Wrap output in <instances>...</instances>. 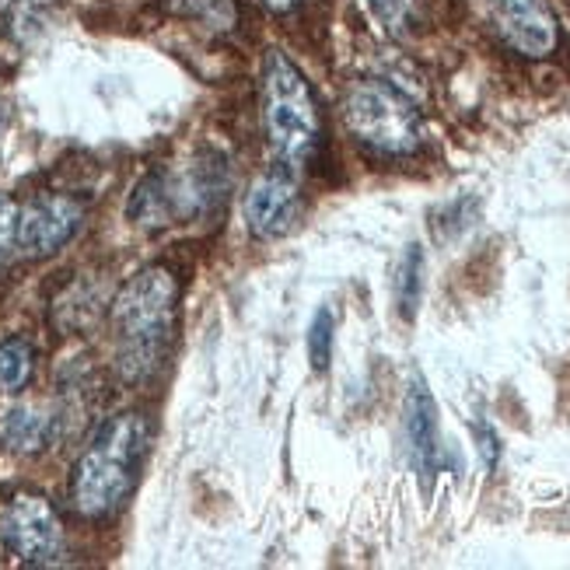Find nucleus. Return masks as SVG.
I'll use <instances>...</instances> for the list:
<instances>
[{
  "instance_id": "nucleus-1",
  "label": "nucleus",
  "mask_w": 570,
  "mask_h": 570,
  "mask_svg": "<svg viewBox=\"0 0 570 570\" xmlns=\"http://www.w3.org/2000/svg\"><path fill=\"white\" fill-rule=\"evenodd\" d=\"M176 297L179 284L165 266L140 269L116 294V367L127 382H147L158 371L176 326Z\"/></svg>"
},
{
  "instance_id": "nucleus-2",
  "label": "nucleus",
  "mask_w": 570,
  "mask_h": 570,
  "mask_svg": "<svg viewBox=\"0 0 570 570\" xmlns=\"http://www.w3.org/2000/svg\"><path fill=\"white\" fill-rule=\"evenodd\" d=\"M147 452L144 413H116L95 431L70 476L73 511L85 518H109L127 504Z\"/></svg>"
},
{
  "instance_id": "nucleus-3",
  "label": "nucleus",
  "mask_w": 570,
  "mask_h": 570,
  "mask_svg": "<svg viewBox=\"0 0 570 570\" xmlns=\"http://www.w3.org/2000/svg\"><path fill=\"white\" fill-rule=\"evenodd\" d=\"M263 127L274 155L287 168L312 161L322 140V116L315 91L281 49H269L263 60Z\"/></svg>"
},
{
  "instance_id": "nucleus-4",
  "label": "nucleus",
  "mask_w": 570,
  "mask_h": 570,
  "mask_svg": "<svg viewBox=\"0 0 570 570\" xmlns=\"http://www.w3.org/2000/svg\"><path fill=\"white\" fill-rule=\"evenodd\" d=\"M343 122L364 147L389 158L413 155L424 140V122L410 98L385 81H361L343 98Z\"/></svg>"
},
{
  "instance_id": "nucleus-5",
  "label": "nucleus",
  "mask_w": 570,
  "mask_h": 570,
  "mask_svg": "<svg viewBox=\"0 0 570 570\" xmlns=\"http://www.w3.org/2000/svg\"><path fill=\"white\" fill-rule=\"evenodd\" d=\"M4 542L21 563H53L63 553V525L42 493H18L4 511Z\"/></svg>"
},
{
  "instance_id": "nucleus-6",
  "label": "nucleus",
  "mask_w": 570,
  "mask_h": 570,
  "mask_svg": "<svg viewBox=\"0 0 570 570\" xmlns=\"http://www.w3.org/2000/svg\"><path fill=\"white\" fill-rule=\"evenodd\" d=\"M85 204L63 193L36 196L18 210V249L24 256H53L81 232Z\"/></svg>"
},
{
  "instance_id": "nucleus-7",
  "label": "nucleus",
  "mask_w": 570,
  "mask_h": 570,
  "mask_svg": "<svg viewBox=\"0 0 570 570\" xmlns=\"http://www.w3.org/2000/svg\"><path fill=\"white\" fill-rule=\"evenodd\" d=\"M490 14L501 39L529 60H542L557 49L560 29L542 0H490Z\"/></svg>"
},
{
  "instance_id": "nucleus-8",
  "label": "nucleus",
  "mask_w": 570,
  "mask_h": 570,
  "mask_svg": "<svg viewBox=\"0 0 570 570\" xmlns=\"http://www.w3.org/2000/svg\"><path fill=\"white\" fill-rule=\"evenodd\" d=\"M297 207H302V196H297V183L291 179V171H263V176L249 186L245 196V217H249V228L256 238H281L294 228Z\"/></svg>"
},
{
  "instance_id": "nucleus-9",
  "label": "nucleus",
  "mask_w": 570,
  "mask_h": 570,
  "mask_svg": "<svg viewBox=\"0 0 570 570\" xmlns=\"http://www.w3.org/2000/svg\"><path fill=\"white\" fill-rule=\"evenodd\" d=\"M406 441H410V459L416 476L431 483V476L441 465V438H438V406L428 382L413 375L406 392Z\"/></svg>"
},
{
  "instance_id": "nucleus-10",
  "label": "nucleus",
  "mask_w": 570,
  "mask_h": 570,
  "mask_svg": "<svg viewBox=\"0 0 570 570\" xmlns=\"http://www.w3.org/2000/svg\"><path fill=\"white\" fill-rule=\"evenodd\" d=\"M127 214H130V220H137L140 228H168L171 220L186 217L179 179H171V176H147L134 189Z\"/></svg>"
},
{
  "instance_id": "nucleus-11",
  "label": "nucleus",
  "mask_w": 570,
  "mask_h": 570,
  "mask_svg": "<svg viewBox=\"0 0 570 570\" xmlns=\"http://www.w3.org/2000/svg\"><path fill=\"white\" fill-rule=\"evenodd\" d=\"M53 424H57V416H49L36 406H14L11 413H4V420H0V441H4V449H11L18 455H32L49 444Z\"/></svg>"
},
{
  "instance_id": "nucleus-12",
  "label": "nucleus",
  "mask_w": 570,
  "mask_h": 570,
  "mask_svg": "<svg viewBox=\"0 0 570 570\" xmlns=\"http://www.w3.org/2000/svg\"><path fill=\"white\" fill-rule=\"evenodd\" d=\"M420 294H424V253H420V245H410L400 259V269H395V305L406 322L416 318Z\"/></svg>"
},
{
  "instance_id": "nucleus-13",
  "label": "nucleus",
  "mask_w": 570,
  "mask_h": 570,
  "mask_svg": "<svg viewBox=\"0 0 570 570\" xmlns=\"http://www.w3.org/2000/svg\"><path fill=\"white\" fill-rule=\"evenodd\" d=\"M36 351L29 340H4L0 343V392H21L32 379Z\"/></svg>"
},
{
  "instance_id": "nucleus-14",
  "label": "nucleus",
  "mask_w": 570,
  "mask_h": 570,
  "mask_svg": "<svg viewBox=\"0 0 570 570\" xmlns=\"http://www.w3.org/2000/svg\"><path fill=\"white\" fill-rule=\"evenodd\" d=\"M367 8L392 39H406L420 21V0H367Z\"/></svg>"
},
{
  "instance_id": "nucleus-15",
  "label": "nucleus",
  "mask_w": 570,
  "mask_h": 570,
  "mask_svg": "<svg viewBox=\"0 0 570 570\" xmlns=\"http://www.w3.org/2000/svg\"><path fill=\"white\" fill-rule=\"evenodd\" d=\"M165 4L176 14L204 21L207 29H217V32H228L235 24V18H238L232 0H165Z\"/></svg>"
},
{
  "instance_id": "nucleus-16",
  "label": "nucleus",
  "mask_w": 570,
  "mask_h": 570,
  "mask_svg": "<svg viewBox=\"0 0 570 570\" xmlns=\"http://www.w3.org/2000/svg\"><path fill=\"white\" fill-rule=\"evenodd\" d=\"M308 357L315 371H326L333 357V315L326 308H318L308 330Z\"/></svg>"
},
{
  "instance_id": "nucleus-17",
  "label": "nucleus",
  "mask_w": 570,
  "mask_h": 570,
  "mask_svg": "<svg viewBox=\"0 0 570 570\" xmlns=\"http://www.w3.org/2000/svg\"><path fill=\"white\" fill-rule=\"evenodd\" d=\"M14 245H18V207L8 196H0V269H4Z\"/></svg>"
},
{
  "instance_id": "nucleus-18",
  "label": "nucleus",
  "mask_w": 570,
  "mask_h": 570,
  "mask_svg": "<svg viewBox=\"0 0 570 570\" xmlns=\"http://www.w3.org/2000/svg\"><path fill=\"white\" fill-rule=\"evenodd\" d=\"M476 434H480V452H483V462L487 465H498V434H493L490 428H476Z\"/></svg>"
},
{
  "instance_id": "nucleus-19",
  "label": "nucleus",
  "mask_w": 570,
  "mask_h": 570,
  "mask_svg": "<svg viewBox=\"0 0 570 570\" xmlns=\"http://www.w3.org/2000/svg\"><path fill=\"white\" fill-rule=\"evenodd\" d=\"M263 8H269V11H277V14H284V11H291L297 0H259Z\"/></svg>"
}]
</instances>
